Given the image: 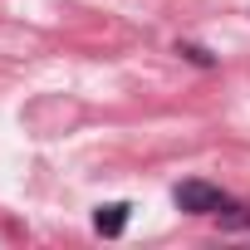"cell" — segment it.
I'll list each match as a JSON object with an SVG mask.
<instances>
[{
  "label": "cell",
  "mask_w": 250,
  "mask_h": 250,
  "mask_svg": "<svg viewBox=\"0 0 250 250\" xmlns=\"http://www.w3.org/2000/svg\"><path fill=\"white\" fill-rule=\"evenodd\" d=\"M177 54H182V59H191L196 69H211V64H216V54H211V49H201V44H191V40H182V44H177Z\"/></svg>",
  "instance_id": "3"
},
{
  "label": "cell",
  "mask_w": 250,
  "mask_h": 250,
  "mask_svg": "<svg viewBox=\"0 0 250 250\" xmlns=\"http://www.w3.org/2000/svg\"><path fill=\"white\" fill-rule=\"evenodd\" d=\"M172 196H177V206H182L187 216H226V211L235 206V201H230V196H226L221 187H211V182H201V177L182 182V187H177Z\"/></svg>",
  "instance_id": "1"
},
{
  "label": "cell",
  "mask_w": 250,
  "mask_h": 250,
  "mask_svg": "<svg viewBox=\"0 0 250 250\" xmlns=\"http://www.w3.org/2000/svg\"><path fill=\"white\" fill-rule=\"evenodd\" d=\"M221 221H226V226H250V211H240V206H230V211H226Z\"/></svg>",
  "instance_id": "4"
},
{
  "label": "cell",
  "mask_w": 250,
  "mask_h": 250,
  "mask_svg": "<svg viewBox=\"0 0 250 250\" xmlns=\"http://www.w3.org/2000/svg\"><path fill=\"white\" fill-rule=\"evenodd\" d=\"M128 211H133L128 201H108V206H98L93 230H98V235H108V240H113V235H123V230H128Z\"/></svg>",
  "instance_id": "2"
}]
</instances>
